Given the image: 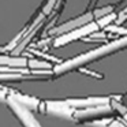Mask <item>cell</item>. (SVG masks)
<instances>
[{"mask_svg": "<svg viewBox=\"0 0 127 127\" xmlns=\"http://www.w3.org/2000/svg\"><path fill=\"white\" fill-rule=\"evenodd\" d=\"M82 74H85V75H89V77H92V78H96V79H102L104 78V75L102 74H100V72H96V71H92V70H86L85 67H81V68H78Z\"/></svg>", "mask_w": 127, "mask_h": 127, "instance_id": "obj_17", "label": "cell"}, {"mask_svg": "<svg viewBox=\"0 0 127 127\" xmlns=\"http://www.w3.org/2000/svg\"><path fill=\"white\" fill-rule=\"evenodd\" d=\"M108 127H127V122L124 120L123 118L122 119H113Z\"/></svg>", "mask_w": 127, "mask_h": 127, "instance_id": "obj_19", "label": "cell"}, {"mask_svg": "<svg viewBox=\"0 0 127 127\" xmlns=\"http://www.w3.org/2000/svg\"><path fill=\"white\" fill-rule=\"evenodd\" d=\"M8 97L17 100L18 102H21L22 105H25L26 108H29L32 111H38V107L41 104V100L37 98V97L29 96V94H23L18 90H12V89L8 90Z\"/></svg>", "mask_w": 127, "mask_h": 127, "instance_id": "obj_8", "label": "cell"}, {"mask_svg": "<svg viewBox=\"0 0 127 127\" xmlns=\"http://www.w3.org/2000/svg\"><path fill=\"white\" fill-rule=\"evenodd\" d=\"M113 119L108 118V116H104V118H100V119H94V120H90V122H86L88 126H92V127H108L111 124Z\"/></svg>", "mask_w": 127, "mask_h": 127, "instance_id": "obj_12", "label": "cell"}, {"mask_svg": "<svg viewBox=\"0 0 127 127\" xmlns=\"http://www.w3.org/2000/svg\"><path fill=\"white\" fill-rule=\"evenodd\" d=\"M113 8H115L113 6H104V7H100V8H96V10L93 11L94 18H96V19H100V18L105 17V15L112 14V12H113Z\"/></svg>", "mask_w": 127, "mask_h": 127, "instance_id": "obj_14", "label": "cell"}, {"mask_svg": "<svg viewBox=\"0 0 127 127\" xmlns=\"http://www.w3.org/2000/svg\"><path fill=\"white\" fill-rule=\"evenodd\" d=\"M107 33L111 34H122V36H127V28H123L122 25H116V23H112L108 28L104 29Z\"/></svg>", "mask_w": 127, "mask_h": 127, "instance_id": "obj_13", "label": "cell"}, {"mask_svg": "<svg viewBox=\"0 0 127 127\" xmlns=\"http://www.w3.org/2000/svg\"><path fill=\"white\" fill-rule=\"evenodd\" d=\"M0 66L7 67H17V68H26L29 66V59L19 55H1L0 56Z\"/></svg>", "mask_w": 127, "mask_h": 127, "instance_id": "obj_9", "label": "cell"}, {"mask_svg": "<svg viewBox=\"0 0 127 127\" xmlns=\"http://www.w3.org/2000/svg\"><path fill=\"white\" fill-rule=\"evenodd\" d=\"M38 112L40 113H47V101H41L38 107Z\"/></svg>", "mask_w": 127, "mask_h": 127, "instance_id": "obj_20", "label": "cell"}, {"mask_svg": "<svg viewBox=\"0 0 127 127\" xmlns=\"http://www.w3.org/2000/svg\"><path fill=\"white\" fill-rule=\"evenodd\" d=\"M29 68L30 70H53V66L51 62L44 59H29Z\"/></svg>", "mask_w": 127, "mask_h": 127, "instance_id": "obj_10", "label": "cell"}, {"mask_svg": "<svg viewBox=\"0 0 127 127\" xmlns=\"http://www.w3.org/2000/svg\"><path fill=\"white\" fill-rule=\"evenodd\" d=\"M93 19H94V14L92 11L83 12V14L79 15V17L72 18V19H70V21H67V22L59 25L58 28H53L52 30L49 32V34H53V36L56 34V37L62 36V34H66V33H68V32H71V30H75V29L81 28V26H85V25H88V23L93 22Z\"/></svg>", "mask_w": 127, "mask_h": 127, "instance_id": "obj_4", "label": "cell"}, {"mask_svg": "<svg viewBox=\"0 0 127 127\" xmlns=\"http://www.w3.org/2000/svg\"><path fill=\"white\" fill-rule=\"evenodd\" d=\"M116 19H118V14H116V12H112V14L105 15V17H102V18H100V19H97V23H98L100 29H105V28H108L109 25L115 23Z\"/></svg>", "mask_w": 127, "mask_h": 127, "instance_id": "obj_11", "label": "cell"}, {"mask_svg": "<svg viewBox=\"0 0 127 127\" xmlns=\"http://www.w3.org/2000/svg\"><path fill=\"white\" fill-rule=\"evenodd\" d=\"M111 100H112L111 96H90L83 97V98H67V102L75 109H85L90 107L109 104Z\"/></svg>", "mask_w": 127, "mask_h": 127, "instance_id": "obj_7", "label": "cell"}, {"mask_svg": "<svg viewBox=\"0 0 127 127\" xmlns=\"http://www.w3.org/2000/svg\"><path fill=\"white\" fill-rule=\"evenodd\" d=\"M100 30V26L97 22H90L85 26H81V28L75 29V30H71L66 34H62V36H58L55 40H53L52 45L55 48H60L64 47V45H68L70 42L77 41V40H83L86 37H89L90 34L96 33V32Z\"/></svg>", "mask_w": 127, "mask_h": 127, "instance_id": "obj_2", "label": "cell"}, {"mask_svg": "<svg viewBox=\"0 0 127 127\" xmlns=\"http://www.w3.org/2000/svg\"><path fill=\"white\" fill-rule=\"evenodd\" d=\"M6 104H7V107L11 109V112L17 116L18 120L22 123L23 127H42L41 124L38 123V120L34 118L33 111L26 108L25 105L18 102L17 100L11 98V97H7Z\"/></svg>", "mask_w": 127, "mask_h": 127, "instance_id": "obj_3", "label": "cell"}, {"mask_svg": "<svg viewBox=\"0 0 127 127\" xmlns=\"http://www.w3.org/2000/svg\"><path fill=\"white\" fill-rule=\"evenodd\" d=\"M126 21H127V6L118 14V19H116L115 23H116V25H122V23L126 22Z\"/></svg>", "mask_w": 127, "mask_h": 127, "instance_id": "obj_18", "label": "cell"}, {"mask_svg": "<svg viewBox=\"0 0 127 127\" xmlns=\"http://www.w3.org/2000/svg\"><path fill=\"white\" fill-rule=\"evenodd\" d=\"M122 116H123V119H124V120H126V122H127V112H126V113H124V115H122Z\"/></svg>", "mask_w": 127, "mask_h": 127, "instance_id": "obj_21", "label": "cell"}, {"mask_svg": "<svg viewBox=\"0 0 127 127\" xmlns=\"http://www.w3.org/2000/svg\"><path fill=\"white\" fill-rule=\"evenodd\" d=\"M58 3V0H47L45 4L42 6V14L44 15H48L52 12V10L55 8V4Z\"/></svg>", "mask_w": 127, "mask_h": 127, "instance_id": "obj_16", "label": "cell"}, {"mask_svg": "<svg viewBox=\"0 0 127 127\" xmlns=\"http://www.w3.org/2000/svg\"><path fill=\"white\" fill-rule=\"evenodd\" d=\"M124 48H127V36H123L120 38L109 41V42H107V44L101 45L98 48H94V49H90L85 53L74 56V58L68 59V60H63L60 64H56L53 67V72H55V75H63L66 72L72 71V70L81 68V67L92 63V62H96V60H100L102 58H107V56L119 52V51L124 49Z\"/></svg>", "mask_w": 127, "mask_h": 127, "instance_id": "obj_1", "label": "cell"}, {"mask_svg": "<svg viewBox=\"0 0 127 127\" xmlns=\"http://www.w3.org/2000/svg\"><path fill=\"white\" fill-rule=\"evenodd\" d=\"M75 108L67 102V100H47V113L59 118L74 119Z\"/></svg>", "mask_w": 127, "mask_h": 127, "instance_id": "obj_6", "label": "cell"}, {"mask_svg": "<svg viewBox=\"0 0 127 127\" xmlns=\"http://www.w3.org/2000/svg\"><path fill=\"white\" fill-rule=\"evenodd\" d=\"M94 3H96V0H92V3H90V4H94Z\"/></svg>", "mask_w": 127, "mask_h": 127, "instance_id": "obj_22", "label": "cell"}, {"mask_svg": "<svg viewBox=\"0 0 127 127\" xmlns=\"http://www.w3.org/2000/svg\"><path fill=\"white\" fill-rule=\"evenodd\" d=\"M112 105L105 104V105H97V107H90L85 108V109H77L74 113V119L79 122H88V120H94V119L104 118L107 115H112L113 113Z\"/></svg>", "mask_w": 127, "mask_h": 127, "instance_id": "obj_5", "label": "cell"}, {"mask_svg": "<svg viewBox=\"0 0 127 127\" xmlns=\"http://www.w3.org/2000/svg\"><path fill=\"white\" fill-rule=\"evenodd\" d=\"M32 52H33V55H37L38 58L44 59V60H48V62H55L56 64H60L62 62H63V60H60V59L55 58V56H51V55H48V53H45V52H41V51H38V49H32Z\"/></svg>", "mask_w": 127, "mask_h": 127, "instance_id": "obj_15", "label": "cell"}]
</instances>
